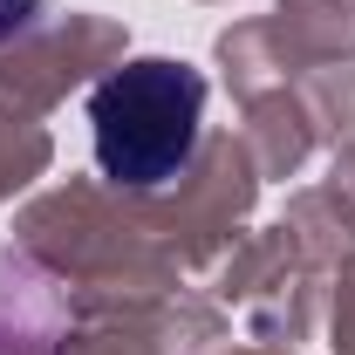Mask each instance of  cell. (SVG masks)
Returning <instances> with one entry per match:
<instances>
[{
    "instance_id": "cell-1",
    "label": "cell",
    "mask_w": 355,
    "mask_h": 355,
    "mask_svg": "<svg viewBox=\"0 0 355 355\" xmlns=\"http://www.w3.org/2000/svg\"><path fill=\"white\" fill-rule=\"evenodd\" d=\"M96 171L123 198H157L191 171L205 144V76L171 55H137L103 69L89 89Z\"/></svg>"
},
{
    "instance_id": "cell-2",
    "label": "cell",
    "mask_w": 355,
    "mask_h": 355,
    "mask_svg": "<svg viewBox=\"0 0 355 355\" xmlns=\"http://www.w3.org/2000/svg\"><path fill=\"white\" fill-rule=\"evenodd\" d=\"M253 184H260V171H253L246 144L239 137H205L191 171L178 178V198H164V205L157 198H130V205L171 266H205L239 232L246 205H253Z\"/></svg>"
},
{
    "instance_id": "cell-3",
    "label": "cell",
    "mask_w": 355,
    "mask_h": 355,
    "mask_svg": "<svg viewBox=\"0 0 355 355\" xmlns=\"http://www.w3.org/2000/svg\"><path fill=\"white\" fill-rule=\"evenodd\" d=\"M123 62V28L96 21V14H69V21H35L21 42L0 48V110H48L89 69H116Z\"/></svg>"
},
{
    "instance_id": "cell-4",
    "label": "cell",
    "mask_w": 355,
    "mask_h": 355,
    "mask_svg": "<svg viewBox=\"0 0 355 355\" xmlns=\"http://www.w3.org/2000/svg\"><path fill=\"white\" fill-rule=\"evenodd\" d=\"M314 253L287 232V225H273L266 239H253L239 260L225 266L219 294L225 301H239V308L253 314V328H260V342L273 349H287V342H301L314 328Z\"/></svg>"
},
{
    "instance_id": "cell-5",
    "label": "cell",
    "mask_w": 355,
    "mask_h": 355,
    "mask_svg": "<svg viewBox=\"0 0 355 355\" xmlns=\"http://www.w3.org/2000/svg\"><path fill=\"white\" fill-rule=\"evenodd\" d=\"M266 28L287 55V69L308 76V69H328V62L355 55V0H280L266 14Z\"/></svg>"
},
{
    "instance_id": "cell-6",
    "label": "cell",
    "mask_w": 355,
    "mask_h": 355,
    "mask_svg": "<svg viewBox=\"0 0 355 355\" xmlns=\"http://www.w3.org/2000/svg\"><path fill=\"white\" fill-rule=\"evenodd\" d=\"M301 110H308L314 137H355V69H342V62L308 69V83H301Z\"/></svg>"
},
{
    "instance_id": "cell-7",
    "label": "cell",
    "mask_w": 355,
    "mask_h": 355,
    "mask_svg": "<svg viewBox=\"0 0 355 355\" xmlns=\"http://www.w3.org/2000/svg\"><path fill=\"white\" fill-rule=\"evenodd\" d=\"M48 164V130L28 123L21 110H0V198H14L28 178H42Z\"/></svg>"
},
{
    "instance_id": "cell-8",
    "label": "cell",
    "mask_w": 355,
    "mask_h": 355,
    "mask_svg": "<svg viewBox=\"0 0 355 355\" xmlns=\"http://www.w3.org/2000/svg\"><path fill=\"white\" fill-rule=\"evenodd\" d=\"M321 205L342 219V232L355 239V144H342L335 150V171H328V184H321Z\"/></svg>"
},
{
    "instance_id": "cell-9",
    "label": "cell",
    "mask_w": 355,
    "mask_h": 355,
    "mask_svg": "<svg viewBox=\"0 0 355 355\" xmlns=\"http://www.w3.org/2000/svg\"><path fill=\"white\" fill-rule=\"evenodd\" d=\"M335 349L355 355V260L342 266V280H335Z\"/></svg>"
},
{
    "instance_id": "cell-10",
    "label": "cell",
    "mask_w": 355,
    "mask_h": 355,
    "mask_svg": "<svg viewBox=\"0 0 355 355\" xmlns=\"http://www.w3.org/2000/svg\"><path fill=\"white\" fill-rule=\"evenodd\" d=\"M35 21H42V0H0V48L21 42Z\"/></svg>"
},
{
    "instance_id": "cell-11",
    "label": "cell",
    "mask_w": 355,
    "mask_h": 355,
    "mask_svg": "<svg viewBox=\"0 0 355 355\" xmlns=\"http://www.w3.org/2000/svg\"><path fill=\"white\" fill-rule=\"evenodd\" d=\"M62 355H144V349H137L130 335H76Z\"/></svg>"
},
{
    "instance_id": "cell-12",
    "label": "cell",
    "mask_w": 355,
    "mask_h": 355,
    "mask_svg": "<svg viewBox=\"0 0 355 355\" xmlns=\"http://www.w3.org/2000/svg\"><path fill=\"white\" fill-rule=\"evenodd\" d=\"M239 355H287V349H239Z\"/></svg>"
}]
</instances>
